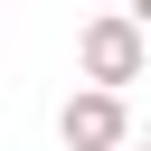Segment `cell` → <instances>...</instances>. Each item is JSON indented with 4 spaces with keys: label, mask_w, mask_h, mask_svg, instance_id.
Returning a JSON list of instances; mask_svg holds the SVG:
<instances>
[{
    "label": "cell",
    "mask_w": 151,
    "mask_h": 151,
    "mask_svg": "<svg viewBox=\"0 0 151 151\" xmlns=\"http://www.w3.org/2000/svg\"><path fill=\"white\" fill-rule=\"evenodd\" d=\"M76 57H85V76L94 85H132V76H151V28L142 19H123V9H104V19H85V38H76Z\"/></svg>",
    "instance_id": "obj_1"
},
{
    "label": "cell",
    "mask_w": 151,
    "mask_h": 151,
    "mask_svg": "<svg viewBox=\"0 0 151 151\" xmlns=\"http://www.w3.org/2000/svg\"><path fill=\"white\" fill-rule=\"evenodd\" d=\"M132 123H123V94L113 85H85V94H66V113H57V142L66 151H113Z\"/></svg>",
    "instance_id": "obj_2"
},
{
    "label": "cell",
    "mask_w": 151,
    "mask_h": 151,
    "mask_svg": "<svg viewBox=\"0 0 151 151\" xmlns=\"http://www.w3.org/2000/svg\"><path fill=\"white\" fill-rule=\"evenodd\" d=\"M123 19H142V28H151V0H123Z\"/></svg>",
    "instance_id": "obj_3"
},
{
    "label": "cell",
    "mask_w": 151,
    "mask_h": 151,
    "mask_svg": "<svg viewBox=\"0 0 151 151\" xmlns=\"http://www.w3.org/2000/svg\"><path fill=\"white\" fill-rule=\"evenodd\" d=\"M113 151H123V142H113Z\"/></svg>",
    "instance_id": "obj_4"
}]
</instances>
